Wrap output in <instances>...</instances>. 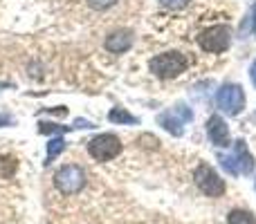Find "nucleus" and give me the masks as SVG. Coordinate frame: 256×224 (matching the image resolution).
I'll return each instance as SVG.
<instances>
[{"instance_id": "1", "label": "nucleus", "mask_w": 256, "mask_h": 224, "mask_svg": "<svg viewBox=\"0 0 256 224\" xmlns=\"http://www.w3.org/2000/svg\"><path fill=\"white\" fill-rule=\"evenodd\" d=\"M186 65H189V58L182 52H162L150 58L148 70L158 79H176L186 70Z\"/></svg>"}, {"instance_id": "2", "label": "nucleus", "mask_w": 256, "mask_h": 224, "mask_svg": "<svg viewBox=\"0 0 256 224\" xmlns=\"http://www.w3.org/2000/svg\"><path fill=\"white\" fill-rule=\"evenodd\" d=\"M54 186L58 189V193L63 195H74L86 186V173L76 164H66L63 168H58L54 175Z\"/></svg>"}, {"instance_id": "3", "label": "nucleus", "mask_w": 256, "mask_h": 224, "mask_svg": "<svg viewBox=\"0 0 256 224\" xmlns=\"http://www.w3.org/2000/svg\"><path fill=\"white\" fill-rule=\"evenodd\" d=\"M88 153L97 162H110L122 153V141L112 132H104V135H97L88 141Z\"/></svg>"}, {"instance_id": "4", "label": "nucleus", "mask_w": 256, "mask_h": 224, "mask_svg": "<svg viewBox=\"0 0 256 224\" xmlns=\"http://www.w3.org/2000/svg\"><path fill=\"white\" fill-rule=\"evenodd\" d=\"M230 43H232V31L225 25H212L198 34V45L204 52H214V54L225 52L230 47Z\"/></svg>"}, {"instance_id": "5", "label": "nucleus", "mask_w": 256, "mask_h": 224, "mask_svg": "<svg viewBox=\"0 0 256 224\" xmlns=\"http://www.w3.org/2000/svg\"><path fill=\"white\" fill-rule=\"evenodd\" d=\"M194 182L204 195H209V198H220V195L225 193V189H227L225 182L218 177V173L214 171L209 164H200V166L196 168L194 171Z\"/></svg>"}, {"instance_id": "6", "label": "nucleus", "mask_w": 256, "mask_h": 224, "mask_svg": "<svg viewBox=\"0 0 256 224\" xmlns=\"http://www.w3.org/2000/svg\"><path fill=\"white\" fill-rule=\"evenodd\" d=\"M216 106L220 108L225 114H240V110L245 108V92L240 85L236 83H225L216 94Z\"/></svg>"}, {"instance_id": "7", "label": "nucleus", "mask_w": 256, "mask_h": 224, "mask_svg": "<svg viewBox=\"0 0 256 224\" xmlns=\"http://www.w3.org/2000/svg\"><path fill=\"white\" fill-rule=\"evenodd\" d=\"M191 119H194V112H191L184 103H178L176 108H171V110L160 114L158 121H160V126H162L164 130H168L171 135L180 137L182 132H184V128H182V126H184V123H189Z\"/></svg>"}, {"instance_id": "8", "label": "nucleus", "mask_w": 256, "mask_h": 224, "mask_svg": "<svg viewBox=\"0 0 256 224\" xmlns=\"http://www.w3.org/2000/svg\"><path fill=\"white\" fill-rule=\"evenodd\" d=\"M207 135H209V139H212V144L218 146V148H227V146H230V128H227L225 119L218 117V114L209 117Z\"/></svg>"}, {"instance_id": "9", "label": "nucleus", "mask_w": 256, "mask_h": 224, "mask_svg": "<svg viewBox=\"0 0 256 224\" xmlns=\"http://www.w3.org/2000/svg\"><path fill=\"white\" fill-rule=\"evenodd\" d=\"M132 45V31L130 29H117L106 36V49L112 54L128 52Z\"/></svg>"}, {"instance_id": "10", "label": "nucleus", "mask_w": 256, "mask_h": 224, "mask_svg": "<svg viewBox=\"0 0 256 224\" xmlns=\"http://www.w3.org/2000/svg\"><path fill=\"white\" fill-rule=\"evenodd\" d=\"M234 159H236V164H238L240 175H250V173L254 171V157L250 155L245 139H236L234 141Z\"/></svg>"}, {"instance_id": "11", "label": "nucleus", "mask_w": 256, "mask_h": 224, "mask_svg": "<svg viewBox=\"0 0 256 224\" xmlns=\"http://www.w3.org/2000/svg\"><path fill=\"white\" fill-rule=\"evenodd\" d=\"M108 119H110L112 123H126V126H130V123H140V119H137L135 114L128 112L126 108H112V110L108 112Z\"/></svg>"}, {"instance_id": "12", "label": "nucleus", "mask_w": 256, "mask_h": 224, "mask_svg": "<svg viewBox=\"0 0 256 224\" xmlns=\"http://www.w3.org/2000/svg\"><path fill=\"white\" fill-rule=\"evenodd\" d=\"M63 148H66V139H63V137H54V139L48 144V155H45V166H48V164H52L54 159H56L58 155L63 153Z\"/></svg>"}, {"instance_id": "13", "label": "nucleus", "mask_w": 256, "mask_h": 224, "mask_svg": "<svg viewBox=\"0 0 256 224\" xmlns=\"http://www.w3.org/2000/svg\"><path fill=\"white\" fill-rule=\"evenodd\" d=\"M74 130L72 126H58V123H48V121H40L38 123V132L40 135H56V137H63L66 132Z\"/></svg>"}, {"instance_id": "14", "label": "nucleus", "mask_w": 256, "mask_h": 224, "mask_svg": "<svg viewBox=\"0 0 256 224\" xmlns=\"http://www.w3.org/2000/svg\"><path fill=\"white\" fill-rule=\"evenodd\" d=\"M227 224H256V218L250 211L236 209V211H232L230 216H227Z\"/></svg>"}, {"instance_id": "15", "label": "nucleus", "mask_w": 256, "mask_h": 224, "mask_svg": "<svg viewBox=\"0 0 256 224\" xmlns=\"http://www.w3.org/2000/svg\"><path fill=\"white\" fill-rule=\"evenodd\" d=\"M88 4L97 11H104V9H110L112 4H117V0H88Z\"/></svg>"}, {"instance_id": "16", "label": "nucleus", "mask_w": 256, "mask_h": 224, "mask_svg": "<svg viewBox=\"0 0 256 224\" xmlns=\"http://www.w3.org/2000/svg\"><path fill=\"white\" fill-rule=\"evenodd\" d=\"M158 2L166 9H182V7H186L191 0H158Z\"/></svg>"}, {"instance_id": "17", "label": "nucleus", "mask_w": 256, "mask_h": 224, "mask_svg": "<svg viewBox=\"0 0 256 224\" xmlns=\"http://www.w3.org/2000/svg\"><path fill=\"white\" fill-rule=\"evenodd\" d=\"M9 123H14V119L7 117V114H0V128H2V126H9Z\"/></svg>"}, {"instance_id": "18", "label": "nucleus", "mask_w": 256, "mask_h": 224, "mask_svg": "<svg viewBox=\"0 0 256 224\" xmlns=\"http://www.w3.org/2000/svg\"><path fill=\"white\" fill-rule=\"evenodd\" d=\"M250 74H252V81H254V85H256V63L252 65V70H250Z\"/></svg>"}]
</instances>
